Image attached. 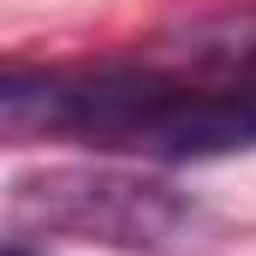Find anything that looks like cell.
I'll list each match as a JSON object with an SVG mask.
<instances>
[{"instance_id":"cell-1","label":"cell","mask_w":256,"mask_h":256,"mask_svg":"<svg viewBox=\"0 0 256 256\" xmlns=\"http://www.w3.org/2000/svg\"><path fill=\"white\" fill-rule=\"evenodd\" d=\"M6 208L18 226L36 232H66V238H90V244H114V250H149L173 256L202 244L208 214L191 191L126 173V167H48V173H24L12 179Z\"/></svg>"},{"instance_id":"cell-2","label":"cell","mask_w":256,"mask_h":256,"mask_svg":"<svg viewBox=\"0 0 256 256\" xmlns=\"http://www.w3.org/2000/svg\"><path fill=\"white\" fill-rule=\"evenodd\" d=\"M6 256H36V250H30L24 238H12V244H6Z\"/></svg>"}]
</instances>
